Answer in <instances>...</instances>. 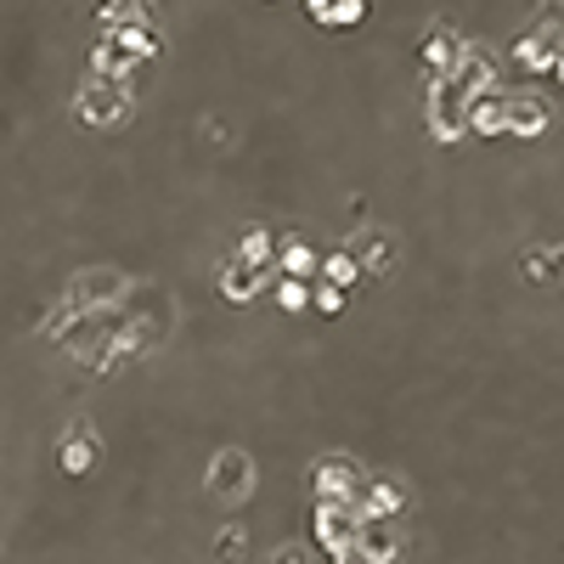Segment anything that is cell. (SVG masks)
I'll return each mask as SVG.
<instances>
[{"instance_id": "obj_8", "label": "cell", "mask_w": 564, "mask_h": 564, "mask_svg": "<svg viewBox=\"0 0 564 564\" xmlns=\"http://www.w3.org/2000/svg\"><path fill=\"white\" fill-rule=\"evenodd\" d=\"M548 119H553V108L542 103V96H530V91H514L508 96V130H503V136H542V130H548Z\"/></svg>"}, {"instance_id": "obj_22", "label": "cell", "mask_w": 564, "mask_h": 564, "mask_svg": "<svg viewBox=\"0 0 564 564\" xmlns=\"http://www.w3.org/2000/svg\"><path fill=\"white\" fill-rule=\"evenodd\" d=\"M215 553H220V559H238V553H243V530H238V525H226V530H220V548H215Z\"/></svg>"}, {"instance_id": "obj_4", "label": "cell", "mask_w": 564, "mask_h": 564, "mask_svg": "<svg viewBox=\"0 0 564 564\" xmlns=\"http://www.w3.org/2000/svg\"><path fill=\"white\" fill-rule=\"evenodd\" d=\"M249 491H254V457L238 452V446L215 452V463H209V496H220V503H243Z\"/></svg>"}, {"instance_id": "obj_16", "label": "cell", "mask_w": 564, "mask_h": 564, "mask_svg": "<svg viewBox=\"0 0 564 564\" xmlns=\"http://www.w3.org/2000/svg\"><path fill=\"white\" fill-rule=\"evenodd\" d=\"M322 23H361L368 17V0H311Z\"/></svg>"}, {"instance_id": "obj_20", "label": "cell", "mask_w": 564, "mask_h": 564, "mask_svg": "<svg viewBox=\"0 0 564 564\" xmlns=\"http://www.w3.org/2000/svg\"><path fill=\"white\" fill-rule=\"evenodd\" d=\"M277 305H283V311H305V305H311L305 277H283V283H277Z\"/></svg>"}, {"instance_id": "obj_11", "label": "cell", "mask_w": 564, "mask_h": 564, "mask_svg": "<svg viewBox=\"0 0 564 564\" xmlns=\"http://www.w3.org/2000/svg\"><path fill=\"white\" fill-rule=\"evenodd\" d=\"M469 130H475V136H503V130H508V91H485V96H475Z\"/></svg>"}, {"instance_id": "obj_12", "label": "cell", "mask_w": 564, "mask_h": 564, "mask_svg": "<svg viewBox=\"0 0 564 564\" xmlns=\"http://www.w3.org/2000/svg\"><path fill=\"white\" fill-rule=\"evenodd\" d=\"M407 508V491H401V480H368V496H361V514H379V519H395Z\"/></svg>"}, {"instance_id": "obj_3", "label": "cell", "mask_w": 564, "mask_h": 564, "mask_svg": "<svg viewBox=\"0 0 564 564\" xmlns=\"http://www.w3.org/2000/svg\"><path fill=\"white\" fill-rule=\"evenodd\" d=\"M356 530H361V508H339V503L316 508V542H322L327 559L356 564Z\"/></svg>"}, {"instance_id": "obj_1", "label": "cell", "mask_w": 564, "mask_h": 564, "mask_svg": "<svg viewBox=\"0 0 564 564\" xmlns=\"http://www.w3.org/2000/svg\"><path fill=\"white\" fill-rule=\"evenodd\" d=\"M496 80L491 69V57L485 51H463V62L435 80V91H429V130H435L441 142H457V136H469V108H475V96H485Z\"/></svg>"}, {"instance_id": "obj_18", "label": "cell", "mask_w": 564, "mask_h": 564, "mask_svg": "<svg viewBox=\"0 0 564 564\" xmlns=\"http://www.w3.org/2000/svg\"><path fill=\"white\" fill-rule=\"evenodd\" d=\"M356 272H361V265L350 260V249H345V254H327V260H322V277L334 283V288H350V283H356Z\"/></svg>"}, {"instance_id": "obj_23", "label": "cell", "mask_w": 564, "mask_h": 564, "mask_svg": "<svg viewBox=\"0 0 564 564\" xmlns=\"http://www.w3.org/2000/svg\"><path fill=\"white\" fill-rule=\"evenodd\" d=\"M265 564H305V548H293V542H283L272 559H265Z\"/></svg>"}, {"instance_id": "obj_14", "label": "cell", "mask_w": 564, "mask_h": 564, "mask_svg": "<svg viewBox=\"0 0 564 564\" xmlns=\"http://www.w3.org/2000/svg\"><path fill=\"white\" fill-rule=\"evenodd\" d=\"M124 293V283L113 277V272H91L85 283H80V305H113Z\"/></svg>"}, {"instance_id": "obj_7", "label": "cell", "mask_w": 564, "mask_h": 564, "mask_svg": "<svg viewBox=\"0 0 564 564\" xmlns=\"http://www.w3.org/2000/svg\"><path fill=\"white\" fill-rule=\"evenodd\" d=\"M564 51V35L553 23H537V28H525V35L514 40V62L519 69H553V57Z\"/></svg>"}, {"instance_id": "obj_6", "label": "cell", "mask_w": 564, "mask_h": 564, "mask_svg": "<svg viewBox=\"0 0 564 564\" xmlns=\"http://www.w3.org/2000/svg\"><path fill=\"white\" fill-rule=\"evenodd\" d=\"M350 260L361 265V272H373V277H389L395 265H401V243H395V231H384V226H368V231H356Z\"/></svg>"}, {"instance_id": "obj_24", "label": "cell", "mask_w": 564, "mask_h": 564, "mask_svg": "<svg viewBox=\"0 0 564 564\" xmlns=\"http://www.w3.org/2000/svg\"><path fill=\"white\" fill-rule=\"evenodd\" d=\"M548 74H553V80H559V85H564V51H559V57H553V69H548Z\"/></svg>"}, {"instance_id": "obj_19", "label": "cell", "mask_w": 564, "mask_h": 564, "mask_svg": "<svg viewBox=\"0 0 564 564\" xmlns=\"http://www.w3.org/2000/svg\"><path fill=\"white\" fill-rule=\"evenodd\" d=\"M91 457H96V441L85 435V429L74 441H62V463H69V469H91Z\"/></svg>"}, {"instance_id": "obj_2", "label": "cell", "mask_w": 564, "mask_h": 564, "mask_svg": "<svg viewBox=\"0 0 564 564\" xmlns=\"http://www.w3.org/2000/svg\"><path fill=\"white\" fill-rule=\"evenodd\" d=\"M311 485H316L322 503H339V508H361V496H368V475H361V463L339 457V452H322L316 457Z\"/></svg>"}, {"instance_id": "obj_10", "label": "cell", "mask_w": 564, "mask_h": 564, "mask_svg": "<svg viewBox=\"0 0 564 564\" xmlns=\"http://www.w3.org/2000/svg\"><path fill=\"white\" fill-rule=\"evenodd\" d=\"M124 113H130V96H124L119 80H113V85L103 80V85L85 91V119H91V124H119Z\"/></svg>"}, {"instance_id": "obj_25", "label": "cell", "mask_w": 564, "mask_h": 564, "mask_svg": "<svg viewBox=\"0 0 564 564\" xmlns=\"http://www.w3.org/2000/svg\"><path fill=\"white\" fill-rule=\"evenodd\" d=\"M553 277H564V249H553Z\"/></svg>"}, {"instance_id": "obj_26", "label": "cell", "mask_w": 564, "mask_h": 564, "mask_svg": "<svg viewBox=\"0 0 564 564\" xmlns=\"http://www.w3.org/2000/svg\"><path fill=\"white\" fill-rule=\"evenodd\" d=\"M548 7H553V0H548Z\"/></svg>"}, {"instance_id": "obj_21", "label": "cell", "mask_w": 564, "mask_h": 564, "mask_svg": "<svg viewBox=\"0 0 564 564\" xmlns=\"http://www.w3.org/2000/svg\"><path fill=\"white\" fill-rule=\"evenodd\" d=\"M311 305H316L322 316H334V311H345V288H334V283H322V288L311 293Z\"/></svg>"}, {"instance_id": "obj_17", "label": "cell", "mask_w": 564, "mask_h": 564, "mask_svg": "<svg viewBox=\"0 0 564 564\" xmlns=\"http://www.w3.org/2000/svg\"><path fill=\"white\" fill-rule=\"evenodd\" d=\"M277 254H283V265H288V277H311L316 265H322V260L311 254V243H300V238H288Z\"/></svg>"}, {"instance_id": "obj_5", "label": "cell", "mask_w": 564, "mask_h": 564, "mask_svg": "<svg viewBox=\"0 0 564 564\" xmlns=\"http://www.w3.org/2000/svg\"><path fill=\"white\" fill-rule=\"evenodd\" d=\"M395 559H401V530H395V519L361 514V530H356V564H395Z\"/></svg>"}, {"instance_id": "obj_13", "label": "cell", "mask_w": 564, "mask_h": 564, "mask_svg": "<svg viewBox=\"0 0 564 564\" xmlns=\"http://www.w3.org/2000/svg\"><path fill=\"white\" fill-rule=\"evenodd\" d=\"M220 288H226V300H254V293L265 288V272H260V265H249V260H231L226 265V272H220Z\"/></svg>"}, {"instance_id": "obj_15", "label": "cell", "mask_w": 564, "mask_h": 564, "mask_svg": "<svg viewBox=\"0 0 564 564\" xmlns=\"http://www.w3.org/2000/svg\"><path fill=\"white\" fill-rule=\"evenodd\" d=\"M272 231H265V226H249L243 231V243H238V260H249V265H260V272H265V265H272Z\"/></svg>"}, {"instance_id": "obj_9", "label": "cell", "mask_w": 564, "mask_h": 564, "mask_svg": "<svg viewBox=\"0 0 564 564\" xmlns=\"http://www.w3.org/2000/svg\"><path fill=\"white\" fill-rule=\"evenodd\" d=\"M463 51H469V46H463L452 28H429V35H423V69L435 74V80H446L457 62H463Z\"/></svg>"}]
</instances>
